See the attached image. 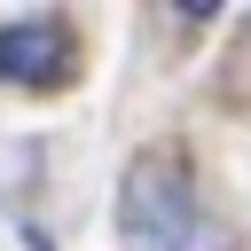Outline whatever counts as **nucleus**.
<instances>
[{"label":"nucleus","instance_id":"nucleus-1","mask_svg":"<svg viewBox=\"0 0 251 251\" xmlns=\"http://www.w3.org/2000/svg\"><path fill=\"white\" fill-rule=\"evenodd\" d=\"M118 235L126 251H212V227L196 212V188H188V165L173 149L141 157L126 173V196H118Z\"/></svg>","mask_w":251,"mask_h":251},{"label":"nucleus","instance_id":"nucleus-2","mask_svg":"<svg viewBox=\"0 0 251 251\" xmlns=\"http://www.w3.org/2000/svg\"><path fill=\"white\" fill-rule=\"evenodd\" d=\"M0 78H8V86H63V78H71V31H63L55 16L8 24V31H0Z\"/></svg>","mask_w":251,"mask_h":251}]
</instances>
